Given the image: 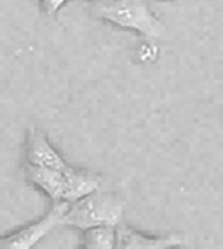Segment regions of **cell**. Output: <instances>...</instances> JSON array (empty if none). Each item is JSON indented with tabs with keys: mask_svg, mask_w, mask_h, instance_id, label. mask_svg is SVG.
<instances>
[{
	"mask_svg": "<svg viewBox=\"0 0 223 249\" xmlns=\"http://www.w3.org/2000/svg\"><path fill=\"white\" fill-rule=\"evenodd\" d=\"M26 164L37 167H46L53 171H68L72 166L63 159V155L51 145L47 136L38 129H30L26 133L25 145Z\"/></svg>",
	"mask_w": 223,
	"mask_h": 249,
	"instance_id": "obj_5",
	"label": "cell"
},
{
	"mask_svg": "<svg viewBox=\"0 0 223 249\" xmlns=\"http://www.w3.org/2000/svg\"><path fill=\"white\" fill-rule=\"evenodd\" d=\"M169 249H178V248H176V246H173V248H169Z\"/></svg>",
	"mask_w": 223,
	"mask_h": 249,
	"instance_id": "obj_10",
	"label": "cell"
},
{
	"mask_svg": "<svg viewBox=\"0 0 223 249\" xmlns=\"http://www.w3.org/2000/svg\"><path fill=\"white\" fill-rule=\"evenodd\" d=\"M82 249H84V248H82Z\"/></svg>",
	"mask_w": 223,
	"mask_h": 249,
	"instance_id": "obj_11",
	"label": "cell"
},
{
	"mask_svg": "<svg viewBox=\"0 0 223 249\" xmlns=\"http://www.w3.org/2000/svg\"><path fill=\"white\" fill-rule=\"evenodd\" d=\"M25 178L30 185L44 192L53 202L74 204L101 187V178L98 175L75 167L68 171H53L26 164Z\"/></svg>",
	"mask_w": 223,
	"mask_h": 249,
	"instance_id": "obj_1",
	"label": "cell"
},
{
	"mask_svg": "<svg viewBox=\"0 0 223 249\" xmlns=\"http://www.w3.org/2000/svg\"><path fill=\"white\" fill-rule=\"evenodd\" d=\"M68 206L70 204L66 202H53L47 214L42 216L40 220L25 225V227L18 229L16 232L2 237L0 249H33L38 244V241L44 239L56 225L63 223Z\"/></svg>",
	"mask_w": 223,
	"mask_h": 249,
	"instance_id": "obj_4",
	"label": "cell"
},
{
	"mask_svg": "<svg viewBox=\"0 0 223 249\" xmlns=\"http://www.w3.org/2000/svg\"><path fill=\"white\" fill-rule=\"evenodd\" d=\"M124 202L113 194L96 190L84 199L70 204L63 218V225L84 230L93 227H117L122 221Z\"/></svg>",
	"mask_w": 223,
	"mask_h": 249,
	"instance_id": "obj_3",
	"label": "cell"
},
{
	"mask_svg": "<svg viewBox=\"0 0 223 249\" xmlns=\"http://www.w3.org/2000/svg\"><path fill=\"white\" fill-rule=\"evenodd\" d=\"M117 227H93L82 232L84 249H115L117 246Z\"/></svg>",
	"mask_w": 223,
	"mask_h": 249,
	"instance_id": "obj_7",
	"label": "cell"
},
{
	"mask_svg": "<svg viewBox=\"0 0 223 249\" xmlns=\"http://www.w3.org/2000/svg\"><path fill=\"white\" fill-rule=\"evenodd\" d=\"M157 46L153 44L152 40H147L145 44H141L140 49H138V56H140V59L143 63H150L155 59V56H157Z\"/></svg>",
	"mask_w": 223,
	"mask_h": 249,
	"instance_id": "obj_8",
	"label": "cell"
},
{
	"mask_svg": "<svg viewBox=\"0 0 223 249\" xmlns=\"http://www.w3.org/2000/svg\"><path fill=\"white\" fill-rule=\"evenodd\" d=\"M117 246L115 249H169L173 246H180L185 239L182 235H167V237H149L136 232L129 225L117 227Z\"/></svg>",
	"mask_w": 223,
	"mask_h": 249,
	"instance_id": "obj_6",
	"label": "cell"
},
{
	"mask_svg": "<svg viewBox=\"0 0 223 249\" xmlns=\"http://www.w3.org/2000/svg\"><path fill=\"white\" fill-rule=\"evenodd\" d=\"M66 2H68V0H40V7L46 14L53 16V14L58 13Z\"/></svg>",
	"mask_w": 223,
	"mask_h": 249,
	"instance_id": "obj_9",
	"label": "cell"
},
{
	"mask_svg": "<svg viewBox=\"0 0 223 249\" xmlns=\"http://www.w3.org/2000/svg\"><path fill=\"white\" fill-rule=\"evenodd\" d=\"M89 11L98 19L120 30L155 40L164 35V25L145 0H91Z\"/></svg>",
	"mask_w": 223,
	"mask_h": 249,
	"instance_id": "obj_2",
	"label": "cell"
}]
</instances>
